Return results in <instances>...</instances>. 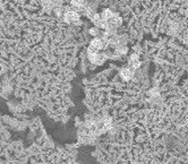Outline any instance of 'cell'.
<instances>
[{"label": "cell", "mask_w": 188, "mask_h": 164, "mask_svg": "<svg viewBox=\"0 0 188 164\" xmlns=\"http://www.w3.org/2000/svg\"><path fill=\"white\" fill-rule=\"evenodd\" d=\"M88 59H90L91 62L101 65V63L104 62V60L107 59V56H105V53H98V52L88 53Z\"/></svg>", "instance_id": "1"}, {"label": "cell", "mask_w": 188, "mask_h": 164, "mask_svg": "<svg viewBox=\"0 0 188 164\" xmlns=\"http://www.w3.org/2000/svg\"><path fill=\"white\" fill-rule=\"evenodd\" d=\"M78 17H80L78 14L74 10H67L66 13H65V21H66L67 23H77Z\"/></svg>", "instance_id": "2"}, {"label": "cell", "mask_w": 188, "mask_h": 164, "mask_svg": "<svg viewBox=\"0 0 188 164\" xmlns=\"http://www.w3.org/2000/svg\"><path fill=\"white\" fill-rule=\"evenodd\" d=\"M150 95H151V96H157V95H159V92H157V88H153V90H151V91H150Z\"/></svg>", "instance_id": "10"}, {"label": "cell", "mask_w": 188, "mask_h": 164, "mask_svg": "<svg viewBox=\"0 0 188 164\" xmlns=\"http://www.w3.org/2000/svg\"><path fill=\"white\" fill-rule=\"evenodd\" d=\"M129 63L133 68H138L141 66V61H139V58L137 54H132L130 58H129Z\"/></svg>", "instance_id": "4"}, {"label": "cell", "mask_w": 188, "mask_h": 164, "mask_svg": "<svg viewBox=\"0 0 188 164\" xmlns=\"http://www.w3.org/2000/svg\"><path fill=\"white\" fill-rule=\"evenodd\" d=\"M120 76L125 80H130L133 78V76H134V73L130 69H128V68H122L120 70Z\"/></svg>", "instance_id": "3"}, {"label": "cell", "mask_w": 188, "mask_h": 164, "mask_svg": "<svg viewBox=\"0 0 188 164\" xmlns=\"http://www.w3.org/2000/svg\"><path fill=\"white\" fill-rule=\"evenodd\" d=\"M90 34L98 35L99 34V30H98V28H91V30H90Z\"/></svg>", "instance_id": "11"}, {"label": "cell", "mask_w": 188, "mask_h": 164, "mask_svg": "<svg viewBox=\"0 0 188 164\" xmlns=\"http://www.w3.org/2000/svg\"><path fill=\"white\" fill-rule=\"evenodd\" d=\"M101 16H102V18H103V19H105V21H109V19H111V18L115 16V14H113L110 9H105V10H103V13L101 14Z\"/></svg>", "instance_id": "6"}, {"label": "cell", "mask_w": 188, "mask_h": 164, "mask_svg": "<svg viewBox=\"0 0 188 164\" xmlns=\"http://www.w3.org/2000/svg\"><path fill=\"white\" fill-rule=\"evenodd\" d=\"M72 6H73L75 9H82L83 8V2L82 0H72Z\"/></svg>", "instance_id": "8"}, {"label": "cell", "mask_w": 188, "mask_h": 164, "mask_svg": "<svg viewBox=\"0 0 188 164\" xmlns=\"http://www.w3.org/2000/svg\"><path fill=\"white\" fill-rule=\"evenodd\" d=\"M42 5H43V7L44 8L52 7V2H51V0H43V1H42Z\"/></svg>", "instance_id": "9"}, {"label": "cell", "mask_w": 188, "mask_h": 164, "mask_svg": "<svg viewBox=\"0 0 188 164\" xmlns=\"http://www.w3.org/2000/svg\"><path fill=\"white\" fill-rule=\"evenodd\" d=\"M116 50H117V53H119V54H125L128 51L127 46H124V44H118V46H116Z\"/></svg>", "instance_id": "7"}, {"label": "cell", "mask_w": 188, "mask_h": 164, "mask_svg": "<svg viewBox=\"0 0 188 164\" xmlns=\"http://www.w3.org/2000/svg\"><path fill=\"white\" fill-rule=\"evenodd\" d=\"M91 46H94L95 49L101 50L102 48H104V42L102 41L101 38H94V40H92V42H91Z\"/></svg>", "instance_id": "5"}]
</instances>
